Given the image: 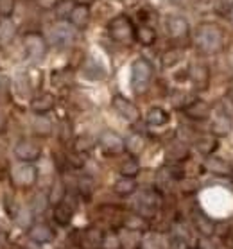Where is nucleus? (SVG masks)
Returning <instances> with one entry per match:
<instances>
[{
    "label": "nucleus",
    "instance_id": "nucleus-16",
    "mask_svg": "<svg viewBox=\"0 0 233 249\" xmlns=\"http://www.w3.org/2000/svg\"><path fill=\"white\" fill-rule=\"evenodd\" d=\"M194 226H196V230H197L203 237H212L214 231H215L214 221H212L208 215H205L203 212H199V210L194 212Z\"/></svg>",
    "mask_w": 233,
    "mask_h": 249
},
{
    "label": "nucleus",
    "instance_id": "nucleus-20",
    "mask_svg": "<svg viewBox=\"0 0 233 249\" xmlns=\"http://www.w3.org/2000/svg\"><path fill=\"white\" fill-rule=\"evenodd\" d=\"M17 36V27L9 18L0 20V47H7Z\"/></svg>",
    "mask_w": 233,
    "mask_h": 249
},
{
    "label": "nucleus",
    "instance_id": "nucleus-22",
    "mask_svg": "<svg viewBox=\"0 0 233 249\" xmlns=\"http://www.w3.org/2000/svg\"><path fill=\"white\" fill-rule=\"evenodd\" d=\"M205 167L210 170L212 174H219V176H226L232 172L230 165L224 161V160L217 158V156H206L205 160Z\"/></svg>",
    "mask_w": 233,
    "mask_h": 249
},
{
    "label": "nucleus",
    "instance_id": "nucleus-9",
    "mask_svg": "<svg viewBox=\"0 0 233 249\" xmlns=\"http://www.w3.org/2000/svg\"><path fill=\"white\" fill-rule=\"evenodd\" d=\"M188 77H190V81H192L194 86L197 90H206L208 85H210V70H208V67H206L205 63L201 61H196L190 65V68H188Z\"/></svg>",
    "mask_w": 233,
    "mask_h": 249
},
{
    "label": "nucleus",
    "instance_id": "nucleus-5",
    "mask_svg": "<svg viewBox=\"0 0 233 249\" xmlns=\"http://www.w3.org/2000/svg\"><path fill=\"white\" fill-rule=\"evenodd\" d=\"M36 176H38V172H36V167L33 163H20L18 167H15L13 169V183L17 185V187L20 188H31L33 185L36 183Z\"/></svg>",
    "mask_w": 233,
    "mask_h": 249
},
{
    "label": "nucleus",
    "instance_id": "nucleus-13",
    "mask_svg": "<svg viewBox=\"0 0 233 249\" xmlns=\"http://www.w3.org/2000/svg\"><path fill=\"white\" fill-rule=\"evenodd\" d=\"M27 235L36 244H49L54 238V230L49 224H45V222H36V224L29 226Z\"/></svg>",
    "mask_w": 233,
    "mask_h": 249
},
{
    "label": "nucleus",
    "instance_id": "nucleus-43",
    "mask_svg": "<svg viewBox=\"0 0 233 249\" xmlns=\"http://www.w3.org/2000/svg\"><path fill=\"white\" fill-rule=\"evenodd\" d=\"M174 4H178V6H181V7H190L196 2V0H172Z\"/></svg>",
    "mask_w": 233,
    "mask_h": 249
},
{
    "label": "nucleus",
    "instance_id": "nucleus-44",
    "mask_svg": "<svg viewBox=\"0 0 233 249\" xmlns=\"http://www.w3.org/2000/svg\"><path fill=\"white\" fill-rule=\"evenodd\" d=\"M228 97H230V101L233 102V77L230 79V83H228Z\"/></svg>",
    "mask_w": 233,
    "mask_h": 249
},
{
    "label": "nucleus",
    "instance_id": "nucleus-4",
    "mask_svg": "<svg viewBox=\"0 0 233 249\" xmlns=\"http://www.w3.org/2000/svg\"><path fill=\"white\" fill-rule=\"evenodd\" d=\"M23 49L33 61H40L47 54V40L40 33H27L22 38Z\"/></svg>",
    "mask_w": 233,
    "mask_h": 249
},
{
    "label": "nucleus",
    "instance_id": "nucleus-37",
    "mask_svg": "<svg viewBox=\"0 0 233 249\" xmlns=\"http://www.w3.org/2000/svg\"><path fill=\"white\" fill-rule=\"evenodd\" d=\"M15 6H17V0H0V17L9 18L15 13Z\"/></svg>",
    "mask_w": 233,
    "mask_h": 249
},
{
    "label": "nucleus",
    "instance_id": "nucleus-8",
    "mask_svg": "<svg viewBox=\"0 0 233 249\" xmlns=\"http://www.w3.org/2000/svg\"><path fill=\"white\" fill-rule=\"evenodd\" d=\"M113 108H115V111H117L122 119L127 120V122H133V124H135V122L140 120V111H138V108L129 101V99H125V97L115 95Z\"/></svg>",
    "mask_w": 233,
    "mask_h": 249
},
{
    "label": "nucleus",
    "instance_id": "nucleus-1",
    "mask_svg": "<svg viewBox=\"0 0 233 249\" xmlns=\"http://www.w3.org/2000/svg\"><path fill=\"white\" fill-rule=\"evenodd\" d=\"M196 45L205 54H215L224 45L222 29L215 23H201L196 31Z\"/></svg>",
    "mask_w": 233,
    "mask_h": 249
},
{
    "label": "nucleus",
    "instance_id": "nucleus-38",
    "mask_svg": "<svg viewBox=\"0 0 233 249\" xmlns=\"http://www.w3.org/2000/svg\"><path fill=\"white\" fill-rule=\"evenodd\" d=\"M103 248L104 249H120V237L115 233H108L103 238Z\"/></svg>",
    "mask_w": 233,
    "mask_h": 249
},
{
    "label": "nucleus",
    "instance_id": "nucleus-24",
    "mask_svg": "<svg viewBox=\"0 0 233 249\" xmlns=\"http://www.w3.org/2000/svg\"><path fill=\"white\" fill-rule=\"evenodd\" d=\"M113 190L117 196L127 197V196H131V194L137 190V181H135L133 178H120L119 181L115 183Z\"/></svg>",
    "mask_w": 233,
    "mask_h": 249
},
{
    "label": "nucleus",
    "instance_id": "nucleus-14",
    "mask_svg": "<svg viewBox=\"0 0 233 249\" xmlns=\"http://www.w3.org/2000/svg\"><path fill=\"white\" fill-rule=\"evenodd\" d=\"M69 23L75 29H85L88 23H90V7L86 4H77L70 9L69 17Z\"/></svg>",
    "mask_w": 233,
    "mask_h": 249
},
{
    "label": "nucleus",
    "instance_id": "nucleus-36",
    "mask_svg": "<svg viewBox=\"0 0 233 249\" xmlns=\"http://www.w3.org/2000/svg\"><path fill=\"white\" fill-rule=\"evenodd\" d=\"M9 90H11V81L7 75H0V102L9 101Z\"/></svg>",
    "mask_w": 233,
    "mask_h": 249
},
{
    "label": "nucleus",
    "instance_id": "nucleus-11",
    "mask_svg": "<svg viewBox=\"0 0 233 249\" xmlns=\"http://www.w3.org/2000/svg\"><path fill=\"white\" fill-rule=\"evenodd\" d=\"M185 115L192 120H206L212 115L210 104L201 99H196V101H190L188 104H185Z\"/></svg>",
    "mask_w": 233,
    "mask_h": 249
},
{
    "label": "nucleus",
    "instance_id": "nucleus-25",
    "mask_svg": "<svg viewBox=\"0 0 233 249\" xmlns=\"http://www.w3.org/2000/svg\"><path fill=\"white\" fill-rule=\"evenodd\" d=\"M135 40H138L142 45L149 47L156 41V33H154V29L149 27V25H140V27L135 31Z\"/></svg>",
    "mask_w": 233,
    "mask_h": 249
},
{
    "label": "nucleus",
    "instance_id": "nucleus-39",
    "mask_svg": "<svg viewBox=\"0 0 233 249\" xmlns=\"http://www.w3.org/2000/svg\"><path fill=\"white\" fill-rule=\"evenodd\" d=\"M31 219H33L31 210H20V215H18V224H20V226H29V224H31Z\"/></svg>",
    "mask_w": 233,
    "mask_h": 249
},
{
    "label": "nucleus",
    "instance_id": "nucleus-42",
    "mask_svg": "<svg viewBox=\"0 0 233 249\" xmlns=\"http://www.w3.org/2000/svg\"><path fill=\"white\" fill-rule=\"evenodd\" d=\"M197 249H215V246H214V242L210 240V237H203V238H199Z\"/></svg>",
    "mask_w": 233,
    "mask_h": 249
},
{
    "label": "nucleus",
    "instance_id": "nucleus-29",
    "mask_svg": "<svg viewBox=\"0 0 233 249\" xmlns=\"http://www.w3.org/2000/svg\"><path fill=\"white\" fill-rule=\"evenodd\" d=\"M93 145H95V138L90 135H81L74 142L75 153H88V151L93 149Z\"/></svg>",
    "mask_w": 233,
    "mask_h": 249
},
{
    "label": "nucleus",
    "instance_id": "nucleus-18",
    "mask_svg": "<svg viewBox=\"0 0 233 249\" xmlns=\"http://www.w3.org/2000/svg\"><path fill=\"white\" fill-rule=\"evenodd\" d=\"M54 104H56V99L52 93H41L31 101V109L38 115H45L54 108Z\"/></svg>",
    "mask_w": 233,
    "mask_h": 249
},
{
    "label": "nucleus",
    "instance_id": "nucleus-33",
    "mask_svg": "<svg viewBox=\"0 0 233 249\" xmlns=\"http://www.w3.org/2000/svg\"><path fill=\"white\" fill-rule=\"evenodd\" d=\"M140 172V163L135 158L125 160L124 163L120 165V174L122 178H135Z\"/></svg>",
    "mask_w": 233,
    "mask_h": 249
},
{
    "label": "nucleus",
    "instance_id": "nucleus-21",
    "mask_svg": "<svg viewBox=\"0 0 233 249\" xmlns=\"http://www.w3.org/2000/svg\"><path fill=\"white\" fill-rule=\"evenodd\" d=\"M103 231L101 230H97V228H90V230H86L85 235H83V246L86 249H99L103 246Z\"/></svg>",
    "mask_w": 233,
    "mask_h": 249
},
{
    "label": "nucleus",
    "instance_id": "nucleus-19",
    "mask_svg": "<svg viewBox=\"0 0 233 249\" xmlns=\"http://www.w3.org/2000/svg\"><path fill=\"white\" fill-rule=\"evenodd\" d=\"M74 217V206L67 201H61L59 204L54 206V221L61 226H67Z\"/></svg>",
    "mask_w": 233,
    "mask_h": 249
},
{
    "label": "nucleus",
    "instance_id": "nucleus-12",
    "mask_svg": "<svg viewBox=\"0 0 233 249\" xmlns=\"http://www.w3.org/2000/svg\"><path fill=\"white\" fill-rule=\"evenodd\" d=\"M99 143L101 147L109 154H119L124 151V138H120L113 131H104L103 135L99 136Z\"/></svg>",
    "mask_w": 233,
    "mask_h": 249
},
{
    "label": "nucleus",
    "instance_id": "nucleus-46",
    "mask_svg": "<svg viewBox=\"0 0 233 249\" xmlns=\"http://www.w3.org/2000/svg\"><path fill=\"white\" fill-rule=\"evenodd\" d=\"M232 18H233V11H232Z\"/></svg>",
    "mask_w": 233,
    "mask_h": 249
},
{
    "label": "nucleus",
    "instance_id": "nucleus-34",
    "mask_svg": "<svg viewBox=\"0 0 233 249\" xmlns=\"http://www.w3.org/2000/svg\"><path fill=\"white\" fill-rule=\"evenodd\" d=\"M138 231H131L127 230V235H119L120 237V248L124 249H137L140 246V237L137 235Z\"/></svg>",
    "mask_w": 233,
    "mask_h": 249
},
{
    "label": "nucleus",
    "instance_id": "nucleus-3",
    "mask_svg": "<svg viewBox=\"0 0 233 249\" xmlns=\"http://www.w3.org/2000/svg\"><path fill=\"white\" fill-rule=\"evenodd\" d=\"M135 31L137 29L133 27V22L129 18L120 15V17H115L111 22L108 23V34L109 38L119 43H131L135 40Z\"/></svg>",
    "mask_w": 233,
    "mask_h": 249
},
{
    "label": "nucleus",
    "instance_id": "nucleus-26",
    "mask_svg": "<svg viewBox=\"0 0 233 249\" xmlns=\"http://www.w3.org/2000/svg\"><path fill=\"white\" fill-rule=\"evenodd\" d=\"M124 147H125V151H129L133 156H137V154L142 153L143 147H145V140H143L140 135H129L124 140Z\"/></svg>",
    "mask_w": 233,
    "mask_h": 249
},
{
    "label": "nucleus",
    "instance_id": "nucleus-28",
    "mask_svg": "<svg viewBox=\"0 0 233 249\" xmlns=\"http://www.w3.org/2000/svg\"><path fill=\"white\" fill-rule=\"evenodd\" d=\"M217 147V140L215 138H212V136H201L196 140V149H197L201 154H205V156H210Z\"/></svg>",
    "mask_w": 233,
    "mask_h": 249
},
{
    "label": "nucleus",
    "instance_id": "nucleus-32",
    "mask_svg": "<svg viewBox=\"0 0 233 249\" xmlns=\"http://www.w3.org/2000/svg\"><path fill=\"white\" fill-rule=\"evenodd\" d=\"M47 199H49V203L54 204V206L59 204L61 201H65V185H63V181L57 179V181L52 185V190L49 192V197Z\"/></svg>",
    "mask_w": 233,
    "mask_h": 249
},
{
    "label": "nucleus",
    "instance_id": "nucleus-40",
    "mask_svg": "<svg viewBox=\"0 0 233 249\" xmlns=\"http://www.w3.org/2000/svg\"><path fill=\"white\" fill-rule=\"evenodd\" d=\"M196 188H197V183L192 181V179H185V178H183V181H181V190H183V192H187V194L196 192Z\"/></svg>",
    "mask_w": 233,
    "mask_h": 249
},
{
    "label": "nucleus",
    "instance_id": "nucleus-30",
    "mask_svg": "<svg viewBox=\"0 0 233 249\" xmlns=\"http://www.w3.org/2000/svg\"><path fill=\"white\" fill-rule=\"evenodd\" d=\"M183 57V51H179V49H171V51H167L161 56V67L165 68H171L174 67V65H178V63L181 61Z\"/></svg>",
    "mask_w": 233,
    "mask_h": 249
},
{
    "label": "nucleus",
    "instance_id": "nucleus-10",
    "mask_svg": "<svg viewBox=\"0 0 233 249\" xmlns=\"http://www.w3.org/2000/svg\"><path fill=\"white\" fill-rule=\"evenodd\" d=\"M161 199L156 192H142L138 197V215L142 217H153L156 213V208L160 206Z\"/></svg>",
    "mask_w": 233,
    "mask_h": 249
},
{
    "label": "nucleus",
    "instance_id": "nucleus-7",
    "mask_svg": "<svg viewBox=\"0 0 233 249\" xmlns=\"http://www.w3.org/2000/svg\"><path fill=\"white\" fill-rule=\"evenodd\" d=\"M15 154H17V158L23 163H31V161H36V160L41 156V147L36 143L35 140H20L17 143V147H15Z\"/></svg>",
    "mask_w": 233,
    "mask_h": 249
},
{
    "label": "nucleus",
    "instance_id": "nucleus-41",
    "mask_svg": "<svg viewBox=\"0 0 233 249\" xmlns=\"http://www.w3.org/2000/svg\"><path fill=\"white\" fill-rule=\"evenodd\" d=\"M36 4H38L41 9H54V7L59 4V0H36Z\"/></svg>",
    "mask_w": 233,
    "mask_h": 249
},
{
    "label": "nucleus",
    "instance_id": "nucleus-31",
    "mask_svg": "<svg viewBox=\"0 0 233 249\" xmlns=\"http://www.w3.org/2000/svg\"><path fill=\"white\" fill-rule=\"evenodd\" d=\"M33 129H35L36 135H40V136L51 135V129H52L51 120L45 119L43 115H40V117H36V119L33 120Z\"/></svg>",
    "mask_w": 233,
    "mask_h": 249
},
{
    "label": "nucleus",
    "instance_id": "nucleus-27",
    "mask_svg": "<svg viewBox=\"0 0 233 249\" xmlns=\"http://www.w3.org/2000/svg\"><path fill=\"white\" fill-rule=\"evenodd\" d=\"M145 120H147L149 125H156V127H158V125H165L169 122V113L161 108H151L147 117H145Z\"/></svg>",
    "mask_w": 233,
    "mask_h": 249
},
{
    "label": "nucleus",
    "instance_id": "nucleus-45",
    "mask_svg": "<svg viewBox=\"0 0 233 249\" xmlns=\"http://www.w3.org/2000/svg\"><path fill=\"white\" fill-rule=\"evenodd\" d=\"M4 125H6V119H4V115L0 113V131L4 129Z\"/></svg>",
    "mask_w": 233,
    "mask_h": 249
},
{
    "label": "nucleus",
    "instance_id": "nucleus-2",
    "mask_svg": "<svg viewBox=\"0 0 233 249\" xmlns=\"http://www.w3.org/2000/svg\"><path fill=\"white\" fill-rule=\"evenodd\" d=\"M153 79V67L147 59H137L131 68V86L137 93H145Z\"/></svg>",
    "mask_w": 233,
    "mask_h": 249
},
{
    "label": "nucleus",
    "instance_id": "nucleus-17",
    "mask_svg": "<svg viewBox=\"0 0 233 249\" xmlns=\"http://www.w3.org/2000/svg\"><path fill=\"white\" fill-rule=\"evenodd\" d=\"M167 31H169V34H171L172 38H185V36H188L190 27H188L185 18L169 17L167 18Z\"/></svg>",
    "mask_w": 233,
    "mask_h": 249
},
{
    "label": "nucleus",
    "instance_id": "nucleus-15",
    "mask_svg": "<svg viewBox=\"0 0 233 249\" xmlns=\"http://www.w3.org/2000/svg\"><path fill=\"white\" fill-rule=\"evenodd\" d=\"M232 129V119L224 109H217L215 117L212 120V133L217 136H224Z\"/></svg>",
    "mask_w": 233,
    "mask_h": 249
},
{
    "label": "nucleus",
    "instance_id": "nucleus-23",
    "mask_svg": "<svg viewBox=\"0 0 233 249\" xmlns=\"http://www.w3.org/2000/svg\"><path fill=\"white\" fill-rule=\"evenodd\" d=\"M188 156V147L187 143H183V142H172L169 149H167V158L172 160V161H183V160Z\"/></svg>",
    "mask_w": 233,
    "mask_h": 249
},
{
    "label": "nucleus",
    "instance_id": "nucleus-35",
    "mask_svg": "<svg viewBox=\"0 0 233 249\" xmlns=\"http://www.w3.org/2000/svg\"><path fill=\"white\" fill-rule=\"evenodd\" d=\"M124 226L125 230H131V231H140V230H145V221H143L142 215H129L127 219L124 221Z\"/></svg>",
    "mask_w": 233,
    "mask_h": 249
},
{
    "label": "nucleus",
    "instance_id": "nucleus-6",
    "mask_svg": "<svg viewBox=\"0 0 233 249\" xmlns=\"http://www.w3.org/2000/svg\"><path fill=\"white\" fill-rule=\"evenodd\" d=\"M74 38V29L69 23H56L49 31V43L54 47H69Z\"/></svg>",
    "mask_w": 233,
    "mask_h": 249
}]
</instances>
